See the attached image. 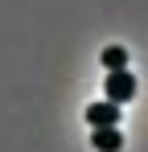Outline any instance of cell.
<instances>
[{
    "mask_svg": "<svg viewBox=\"0 0 148 152\" xmlns=\"http://www.w3.org/2000/svg\"><path fill=\"white\" fill-rule=\"evenodd\" d=\"M86 124L91 127H119V103H111V99L91 103L86 107Z\"/></svg>",
    "mask_w": 148,
    "mask_h": 152,
    "instance_id": "cell-2",
    "label": "cell"
},
{
    "mask_svg": "<svg viewBox=\"0 0 148 152\" xmlns=\"http://www.w3.org/2000/svg\"><path fill=\"white\" fill-rule=\"evenodd\" d=\"M103 95H107L111 103H127L132 95H136V78L127 74V70H111L107 82H103Z\"/></svg>",
    "mask_w": 148,
    "mask_h": 152,
    "instance_id": "cell-1",
    "label": "cell"
},
{
    "mask_svg": "<svg viewBox=\"0 0 148 152\" xmlns=\"http://www.w3.org/2000/svg\"><path fill=\"white\" fill-rule=\"evenodd\" d=\"M91 144H95L99 152H119V148H123V136L115 132V127H95Z\"/></svg>",
    "mask_w": 148,
    "mask_h": 152,
    "instance_id": "cell-3",
    "label": "cell"
},
{
    "mask_svg": "<svg viewBox=\"0 0 148 152\" xmlns=\"http://www.w3.org/2000/svg\"><path fill=\"white\" fill-rule=\"evenodd\" d=\"M103 66H107V74H111V70H123V66H127V50H123V45H107V50H103Z\"/></svg>",
    "mask_w": 148,
    "mask_h": 152,
    "instance_id": "cell-4",
    "label": "cell"
}]
</instances>
